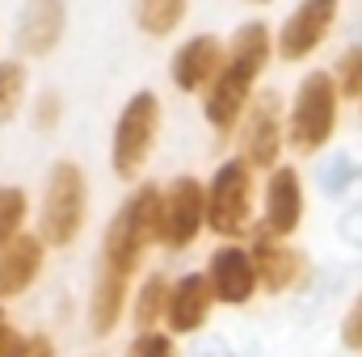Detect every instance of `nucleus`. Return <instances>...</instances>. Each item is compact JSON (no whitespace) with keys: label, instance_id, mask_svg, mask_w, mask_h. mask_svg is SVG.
<instances>
[{"label":"nucleus","instance_id":"obj_1","mask_svg":"<svg viewBox=\"0 0 362 357\" xmlns=\"http://www.w3.org/2000/svg\"><path fill=\"white\" fill-rule=\"evenodd\" d=\"M278 63L274 55V25L266 17H245L232 25V34L223 38V68L215 72V80L202 89V118L215 135H232L245 118V109L253 105V97L262 92V80Z\"/></svg>","mask_w":362,"mask_h":357},{"label":"nucleus","instance_id":"obj_2","mask_svg":"<svg viewBox=\"0 0 362 357\" xmlns=\"http://www.w3.org/2000/svg\"><path fill=\"white\" fill-rule=\"evenodd\" d=\"M160 198H165V185L156 181H139L122 198V206L114 210L101 236V265L118 269L127 277L144 265L148 248L160 244Z\"/></svg>","mask_w":362,"mask_h":357},{"label":"nucleus","instance_id":"obj_3","mask_svg":"<svg viewBox=\"0 0 362 357\" xmlns=\"http://www.w3.org/2000/svg\"><path fill=\"white\" fill-rule=\"evenodd\" d=\"M341 92L329 68H308L286 101V147L295 156H316L341 131Z\"/></svg>","mask_w":362,"mask_h":357},{"label":"nucleus","instance_id":"obj_4","mask_svg":"<svg viewBox=\"0 0 362 357\" xmlns=\"http://www.w3.org/2000/svg\"><path fill=\"white\" fill-rule=\"evenodd\" d=\"M160 126H165V101L156 89H135L110 131V169L118 181H139L156 143H160Z\"/></svg>","mask_w":362,"mask_h":357},{"label":"nucleus","instance_id":"obj_5","mask_svg":"<svg viewBox=\"0 0 362 357\" xmlns=\"http://www.w3.org/2000/svg\"><path fill=\"white\" fill-rule=\"evenodd\" d=\"M89 223V177L76 160H55L42 181L38 236L47 248H72Z\"/></svg>","mask_w":362,"mask_h":357},{"label":"nucleus","instance_id":"obj_6","mask_svg":"<svg viewBox=\"0 0 362 357\" xmlns=\"http://www.w3.org/2000/svg\"><path fill=\"white\" fill-rule=\"evenodd\" d=\"M257 223V169L245 156H228L206 181V227L219 240H240Z\"/></svg>","mask_w":362,"mask_h":357},{"label":"nucleus","instance_id":"obj_7","mask_svg":"<svg viewBox=\"0 0 362 357\" xmlns=\"http://www.w3.org/2000/svg\"><path fill=\"white\" fill-rule=\"evenodd\" d=\"M341 8H346V0H295L282 13V21L274 25V55H278V63H286V68L312 63L325 51V42L337 34Z\"/></svg>","mask_w":362,"mask_h":357},{"label":"nucleus","instance_id":"obj_8","mask_svg":"<svg viewBox=\"0 0 362 357\" xmlns=\"http://www.w3.org/2000/svg\"><path fill=\"white\" fill-rule=\"evenodd\" d=\"M72 34V4L68 0H21L13 17V55L38 63L51 59Z\"/></svg>","mask_w":362,"mask_h":357},{"label":"nucleus","instance_id":"obj_9","mask_svg":"<svg viewBox=\"0 0 362 357\" xmlns=\"http://www.w3.org/2000/svg\"><path fill=\"white\" fill-rule=\"evenodd\" d=\"M232 135L240 139L236 156H245L257 173H270L274 164H282V152H286V105L278 101V92H266V97L257 92Z\"/></svg>","mask_w":362,"mask_h":357},{"label":"nucleus","instance_id":"obj_10","mask_svg":"<svg viewBox=\"0 0 362 357\" xmlns=\"http://www.w3.org/2000/svg\"><path fill=\"white\" fill-rule=\"evenodd\" d=\"M202 227H206V181L181 173L165 185L160 198V248L185 253Z\"/></svg>","mask_w":362,"mask_h":357},{"label":"nucleus","instance_id":"obj_11","mask_svg":"<svg viewBox=\"0 0 362 357\" xmlns=\"http://www.w3.org/2000/svg\"><path fill=\"white\" fill-rule=\"evenodd\" d=\"M257 210H262V227L274 231V236H295L308 219V185H303V173L295 164H274L266 173V189L257 198Z\"/></svg>","mask_w":362,"mask_h":357},{"label":"nucleus","instance_id":"obj_12","mask_svg":"<svg viewBox=\"0 0 362 357\" xmlns=\"http://www.w3.org/2000/svg\"><path fill=\"white\" fill-rule=\"evenodd\" d=\"M202 273H206V282L215 290V303H223V307H249L253 294L262 290L257 286V269H253V253L240 240H219L211 248Z\"/></svg>","mask_w":362,"mask_h":357},{"label":"nucleus","instance_id":"obj_13","mask_svg":"<svg viewBox=\"0 0 362 357\" xmlns=\"http://www.w3.org/2000/svg\"><path fill=\"white\" fill-rule=\"evenodd\" d=\"M219 68H223V34L215 30L185 34L169 55V85L185 97H202Z\"/></svg>","mask_w":362,"mask_h":357},{"label":"nucleus","instance_id":"obj_14","mask_svg":"<svg viewBox=\"0 0 362 357\" xmlns=\"http://www.w3.org/2000/svg\"><path fill=\"white\" fill-rule=\"evenodd\" d=\"M249 253H253V269H257V286L266 294H282L308 277V257L286 236H274L262 223H253V231H249Z\"/></svg>","mask_w":362,"mask_h":357},{"label":"nucleus","instance_id":"obj_15","mask_svg":"<svg viewBox=\"0 0 362 357\" xmlns=\"http://www.w3.org/2000/svg\"><path fill=\"white\" fill-rule=\"evenodd\" d=\"M215 311V290L206 282L202 269H189L181 273L177 282L169 286V307H165V324L173 337H185V332H198Z\"/></svg>","mask_w":362,"mask_h":357},{"label":"nucleus","instance_id":"obj_16","mask_svg":"<svg viewBox=\"0 0 362 357\" xmlns=\"http://www.w3.org/2000/svg\"><path fill=\"white\" fill-rule=\"evenodd\" d=\"M42 261H47V244L38 231H17L4 248H0V303L25 294L38 277H42Z\"/></svg>","mask_w":362,"mask_h":357},{"label":"nucleus","instance_id":"obj_17","mask_svg":"<svg viewBox=\"0 0 362 357\" xmlns=\"http://www.w3.org/2000/svg\"><path fill=\"white\" fill-rule=\"evenodd\" d=\"M127 298H131V277L118 273V269L101 265L93 277V294H89V328L93 337H110L127 311Z\"/></svg>","mask_w":362,"mask_h":357},{"label":"nucleus","instance_id":"obj_18","mask_svg":"<svg viewBox=\"0 0 362 357\" xmlns=\"http://www.w3.org/2000/svg\"><path fill=\"white\" fill-rule=\"evenodd\" d=\"M194 0H131V25L148 42H169L185 30Z\"/></svg>","mask_w":362,"mask_h":357},{"label":"nucleus","instance_id":"obj_19","mask_svg":"<svg viewBox=\"0 0 362 357\" xmlns=\"http://www.w3.org/2000/svg\"><path fill=\"white\" fill-rule=\"evenodd\" d=\"M30 105V59L0 55V126L17 122Z\"/></svg>","mask_w":362,"mask_h":357},{"label":"nucleus","instance_id":"obj_20","mask_svg":"<svg viewBox=\"0 0 362 357\" xmlns=\"http://www.w3.org/2000/svg\"><path fill=\"white\" fill-rule=\"evenodd\" d=\"M169 286H173V282H169L165 273H148V277L139 282V290H135V303H131V320H135V328H139V332H148V328L165 324Z\"/></svg>","mask_w":362,"mask_h":357},{"label":"nucleus","instance_id":"obj_21","mask_svg":"<svg viewBox=\"0 0 362 357\" xmlns=\"http://www.w3.org/2000/svg\"><path fill=\"white\" fill-rule=\"evenodd\" d=\"M329 72H333V85L341 92V101H358L362 97V42H346Z\"/></svg>","mask_w":362,"mask_h":357},{"label":"nucleus","instance_id":"obj_22","mask_svg":"<svg viewBox=\"0 0 362 357\" xmlns=\"http://www.w3.org/2000/svg\"><path fill=\"white\" fill-rule=\"evenodd\" d=\"M25 219H30V193L21 185H0V248L25 231Z\"/></svg>","mask_w":362,"mask_h":357},{"label":"nucleus","instance_id":"obj_23","mask_svg":"<svg viewBox=\"0 0 362 357\" xmlns=\"http://www.w3.org/2000/svg\"><path fill=\"white\" fill-rule=\"evenodd\" d=\"M64 114H68V105H64V92L59 89H42L38 97H30V122H34V131L55 135L64 126Z\"/></svg>","mask_w":362,"mask_h":357},{"label":"nucleus","instance_id":"obj_24","mask_svg":"<svg viewBox=\"0 0 362 357\" xmlns=\"http://www.w3.org/2000/svg\"><path fill=\"white\" fill-rule=\"evenodd\" d=\"M127 357H177V345H173V337H165V332L148 328V332H139V337L131 341Z\"/></svg>","mask_w":362,"mask_h":357},{"label":"nucleus","instance_id":"obj_25","mask_svg":"<svg viewBox=\"0 0 362 357\" xmlns=\"http://www.w3.org/2000/svg\"><path fill=\"white\" fill-rule=\"evenodd\" d=\"M0 357H30V337H21L0 307Z\"/></svg>","mask_w":362,"mask_h":357},{"label":"nucleus","instance_id":"obj_26","mask_svg":"<svg viewBox=\"0 0 362 357\" xmlns=\"http://www.w3.org/2000/svg\"><path fill=\"white\" fill-rule=\"evenodd\" d=\"M341 341H346V349H362V290L341 320Z\"/></svg>","mask_w":362,"mask_h":357},{"label":"nucleus","instance_id":"obj_27","mask_svg":"<svg viewBox=\"0 0 362 357\" xmlns=\"http://www.w3.org/2000/svg\"><path fill=\"white\" fill-rule=\"evenodd\" d=\"M30 357H55V345H51L47 337H34V341H30Z\"/></svg>","mask_w":362,"mask_h":357},{"label":"nucleus","instance_id":"obj_28","mask_svg":"<svg viewBox=\"0 0 362 357\" xmlns=\"http://www.w3.org/2000/svg\"><path fill=\"white\" fill-rule=\"evenodd\" d=\"M245 4H253V8H270V4H278V0H245Z\"/></svg>","mask_w":362,"mask_h":357},{"label":"nucleus","instance_id":"obj_29","mask_svg":"<svg viewBox=\"0 0 362 357\" xmlns=\"http://www.w3.org/2000/svg\"><path fill=\"white\" fill-rule=\"evenodd\" d=\"M0 55H4V21H0Z\"/></svg>","mask_w":362,"mask_h":357},{"label":"nucleus","instance_id":"obj_30","mask_svg":"<svg viewBox=\"0 0 362 357\" xmlns=\"http://www.w3.org/2000/svg\"><path fill=\"white\" fill-rule=\"evenodd\" d=\"M206 357H223V353H206Z\"/></svg>","mask_w":362,"mask_h":357},{"label":"nucleus","instance_id":"obj_31","mask_svg":"<svg viewBox=\"0 0 362 357\" xmlns=\"http://www.w3.org/2000/svg\"><path fill=\"white\" fill-rule=\"evenodd\" d=\"M358 109H362V97H358Z\"/></svg>","mask_w":362,"mask_h":357}]
</instances>
